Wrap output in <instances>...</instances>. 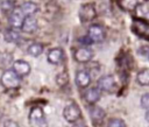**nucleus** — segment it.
Listing matches in <instances>:
<instances>
[{
	"label": "nucleus",
	"mask_w": 149,
	"mask_h": 127,
	"mask_svg": "<svg viewBox=\"0 0 149 127\" xmlns=\"http://www.w3.org/2000/svg\"><path fill=\"white\" fill-rule=\"evenodd\" d=\"M141 106L146 110H149V93H146L141 97Z\"/></svg>",
	"instance_id": "24"
},
{
	"label": "nucleus",
	"mask_w": 149,
	"mask_h": 127,
	"mask_svg": "<svg viewBox=\"0 0 149 127\" xmlns=\"http://www.w3.org/2000/svg\"><path fill=\"white\" fill-rule=\"evenodd\" d=\"M21 12L23 13L24 16H30V15H34L37 10H38V6L35 3V2H31V1H27V2H23L20 7Z\"/></svg>",
	"instance_id": "17"
},
{
	"label": "nucleus",
	"mask_w": 149,
	"mask_h": 127,
	"mask_svg": "<svg viewBox=\"0 0 149 127\" xmlns=\"http://www.w3.org/2000/svg\"><path fill=\"white\" fill-rule=\"evenodd\" d=\"M141 3L142 0H118L119 7L126 12H135Z\"/></svg>",
	"instance_id": "15"
},
{
	"label": "nucleus",
	"mask_w": 149,
	"mask_h": 127,
	"mask_svg": "<svg viewBox=\"0 0 149 127\" xmlns=\"http://www.w3.org/2000/svg\"><path fill=\"white\" fill-rule=\"evenodd\" d=\"M136 79L141 85H149V69H142L139 71Z\"/></svg>",
	"instance_id": "20"
},
{
	"label": "nucleus",
	"mask_w": 149,
	"mask_h": 127,
	"mask_svg": "<svg viewBox=\"0 0 149 127\" xmlns=\"http://www.w3.org/2000/svg\"><path fill=\"white\" fill-rule=\"evenodd\" d=\"M3 127H20V126H19V124H17L16 121H14V120H7V121H5Z\"/></svg>",
	"instance_id": "25"
},
{
	"label": "nucleus",
	"mask_w": 149,
	"mask_h": 127,
	"mask_svg": "<svg viewBox=\"0 0 149 127\" xmlns=\"http://www.w3.org/2000/svg\"><path fill=\"white\" fill-rule=\"evenodd\" d=\"M148 57H149V56H148Z\"/></svg>",
	"instance_id": "29"
},
{
	"label": "nucleus",
	"mask_w": 149,
	"mask_h": 127,
	"mask_svg": "<svg viewBox=\"0 0 149 127\" xmlns=\"http://www.w3.org/2000/svg\"><path fill=\"white\" fill-rule=\"evenodd\" d=\"M56 83L59 86L68 85V83H69V75H68V72L66 71H62L61 73H58L57 77H56Z\"/></svg>",
	"instance_id": "22"
},
{
	"label": "nucleus",
	"mask_w": 149,
	"mask_h": 127,
	"mask_svg": "<svg viewBox=\"0 0 149 127\" xmlns=\"http://www.w3.org/2000/svg\"><path fill=\"white\" fill-rule=\"evenodd\" d=\"M1 84L5 89H8V90L17 89L21 84V77L13 69L12 70H6L1 75Z\"/></svg>",
	"instance_id": "1"
},
{
	"label": "nucleus",
	"mask_w": 149,
	"mask_h": 127,
	"mask_svg": "<svg viewBox=\"0 0 149 127\" xmlns=\"http://www.w3.org/2000/svg\"><path fill=\"white\" fill-rule=\"evenodd\" d=\"M146 119H147V121H149V110H148L147 113H146Z\"/></svg>",
	"instance_id": "28"
},
{
	"label": "nucleus",
	"mask_w": 149,
	"mask_h": 127,
	"mask_svg": "<svg viewBox=\"0 0 149 127\" xmlns=\"http://www.w3.org/2000/svg\"><path fill=\"white\" fill-rule=\"evenodd\" d=\"M84 99L87 104L94 105L100 99V89L99 87H90L84 92Z\"/></svg>",
	"instance_id": "13"
},
{
	"label": "nucleus",
	"mask_w": 149,
	"mask_h": 127,
	"mask_svg": "<svg viewBox=\"0 0 149 127\" xmlns=\"http://www.w3.org/2000/svg\"><path fill=\"white\" fill-rule=\"evenodd\" d=\"M29 125L30 127H48V121L44 111L40 106H35L29 113Z\"/></svg>",
	"instance_id": "2"
},
{
	"label": "nucleus",
	"mask_w": 149,
	"mask_h": 127,
	"mask_svg": "<svg viewBox=\"0 0 149 127\" xmlns=\"http://www.w3.org/2000/svg\"><path fill=\"white\" fill-rule=\"evenodd\" d=\"M64 61V51L61 48H54L48 52V62L51 64H61Z\"/></svg>",
	"instance_id": "12"
},
{
	"label": "nucleus",
	"mask_w": 149,
	"mask_h": 127,
	"mask_svg": "<svg viewBox=\"0 0 149 127\" xmlns=\"http://www.w3.org/2000/svg\"><path fill=\"white\" fill-rule=\"evenodd\" d=\"M13 70L20 77H24L30 72V64L23 59H17L13 63Z\"/></svg>",
	"instance_id": "11"
},
{
	"label": "nucleus",
	"mask_w": 149,
	"mask_h": 127,
	"mask_svg": "<svg viewBox=\"0 0 149 127\" xmlns=\"http://www.w3.org/2000/svg\"><path fill=\"white\" fill-rule=\"evenodd\" d=\"M107 127H126V122L122 119L114 118V119H111L109 120Z\"/></svg>",
	"instance_id": "23"
},
{
	"label": "nucleus",
	"mask_w": 149,
	"mask_h": 127,
	"mask_svg": "<svg viewBox=\"0 0 149 127\" xmlns=\"http://www.w3.org/2000/svg\"><path fill=\"white\" fill-rule=\"evenodd\" d=\"M27 52L33 57H37L43 52V45L41 43H31L28 47Z\"/></svg>",
	"instance_id": "19"
},
{
	"label": "nucleus",
	"mask_w": 149,
	"mask_h": 127,
	"mask_svg": "<svg viewBox=\"0 0 149 127\" xmlns=\"http://www.w3.org/2000/svg\"><path fill=\"white\" fill-rule=\"evenodd\" d=\"M72 127H86V125H85L84 122H77V124H74Z\"/></svg>",
	"instance_id": "27"
},
{
	"label": "nucleus",
	"mask_w": 149,
	"mask_h": 127,
	"mask_svg": "<svg viewBox=\"0 0 149 127\" xmlns=\"http://www.w3.org/2000/svg\"><path fill=\"white\" fill-rule=\"evenodd\" d=\"M80 42H81V43H85V44H92V43H93L88 35H86L85 37H81V38H80Z\"/></svg>",
	"instance_id": "26"
},
{
	"label": "nucleus",
	"mask_w": 149,
	"mask_h": 127,
	"mask_svg": "<svg viewBox=\"0 0 149 127\" xmlns=\"http://www.w3.org/2000/svg\"><path fill=\"white\" fill-rule=\"evenodd\" d=\"M24 15L21 12V9L19 7H16L8 16V21H9V26L14 29H19L22 27L23 24V20H24Z\"/></svg>",
	"instance_id": "8"
},
{
	"label": "nucleus",
	"mask_w": 149,
	"mask_h": 127,
	"mask_svg": "<svg viewBox=\"0 0 149 127\" xmlns=\"http://www.w3.org/2000/svg\"><path fill=\"white\" fill-rule=\"evenodd\" d=\"M73 57L78 63H87L93 57V52H92L91 49H88L86 47L78 48L73 51Z\"/></svg>",
	"instance_id": "9"
},
{
	"label": "nucleus",
	"mask_w": 149,
	"mask_h": 127,
	"mask_svg": "<svg viewBox=\"0 0 149 127\" xmlns=\"http://www.w3.org/2000/svg\"><path fill=\"white\" fill-rule=\"evenodd\" d=\"M87 35L90 36V38L92 40L93 43H100L106 37V33H105L104 28L101 26H99V24H92V26H90Z\"/></svg>",
	"instance_id": "7"
},
{
	"label": "nucleus",
	"mask_w": 149,
	"mask_h": 127,
	"mask_svg": "<svg viewBox=\"0 0 149 127\" xmlns=\"http://www.w3.org/2000/svg\"><path fill=\"white\" fill-rule=\"evenodd\" d=\"M80 115H81V112H80V108L79 106L74 103V101H71L69 103L64 110H63V117L64 119L70 122V124H74L77 122L79 119H80Z\"/></svg>",
	"instance_id": "4"
},
{
	"label": "nucleus",
	"mask_w": 149,
	"mask_h": 127,
	"mask_svg": "<svg viewBox=\"0 0 149 127\" xmlns=\"http://www.w3.org/2000/svg\"><path fill=\"white\" fill-rule=\"evenodd\" d=\"M0 8H1L2 13H5V14H10V13L16 8V7H15V1H13V0H5V1L1 2Z\"/></svg>",
	"instance_id": "21"
},
{
	"label": "nucleus",
	"mask_w": 149,
	"mask_h": 127,
	"mask_svg": "<svg viewBox=\"0 0 149 127\" xmlns=\"http://www.w3.org/2000/svg\"><path fill=\"white\" fill-rule=\"evenodd\" d=\"M78 15H79V19H80V21L83 23L91 22L97 16V10H95L94 5L93 3H85V5H83L79 8Z\"/></svg>",
	"instance_id": "5"
},
{
	"label": "nucleus",
	"mask_w": 149,
	"mask_h": 127,
	"mask_svg": "<svg viewBox=\"0 0 149 127\" xmlns=\"http://www.w3.org/2000/svg\"><path fill=\"white\" fill-rule=\"evenodd\" d=\"M98 87L100 89V91H104L106 93H113L116 90V83L114 77L111 75L101 76L98 79Z\"/></svg>",
	"instance_id": "6"
},
{
	"label": "nucleus",
	"mask_w": 149,
	"mask_h": 127,
	"mask_svg": "<svg viewBox=\"0 0 149 127\" xmlns=\"http://www.w3.org/2000/svg\"><path fill=\"white\" fill-rule=\"evenodd\" d=\"M3 38H5V41L8 42V43H16V42L20 40V34L17 33L16 29L10 28V29H7V30L3 33Z\"/></svg>",
	"instance_id": "18"
},
{
	"label": "nucleus",
	"mask_w": 149,
	"mask_h": 127,
	"mask_svg": "<svg viewBox=\"0 0 149 127\" xmlns=\"http://www.w3.org/2000/svg\"><path fill=\"white\" fill-rule=\"evenodd\" d=\"M76 84L79 87H87L91 84V75L86 70H79L76 72Z\"/></svg>",
	"instance_id": "10"
},
{
	"label": "nucleus",
	"mask_w": 149,
	"mask_h": 127,
	"mask_svg": "<svg viewBox=\"0 0 149 127\" xmlns=\"http://www.w3.org/2000/svg\"><path fill=\"white\" fill-rule=\"evenodd\" d=\"M132 30L139 37H141L146 41H149V22L148 21H146L143 19H139V17L133 19Z\"/></svg>",
	"instance_id": "3"
},
{
	"label": "nucleus",
	"mask_w": 149,
	"mask_h": 127,
	"mask_svg": "<svg viewBox=\"0 0 149 127\" xmlns=\"http://www.w3.org/2000/svg\"><path fill=\"white\" fill-rule=\"evenodd\" d=\"M105 117H106V113L101 107L92 106L90 108V118L93 124H101L102 120L105 119Z\"/></svg>",
	"instance_id": "14"
},
{
	"label": "nucleus",
	"mask_w": 149,
	"mask_h": 127,
	"mask_svg": "<svg viewBox=\"0 0 149 127\" xmlns=\"http://www.w3.org/2000/svg\"><path fill=\"white\" fill-rule=\"evenodd\" d=\"M37 27H38L37 20H36L33 15H30V16H26V17H24L23 24H22L21 29H22L24 33H29V34H30V33L36 31V30H37Z\"/></svg>",
	"instance_id": "16"
}]
</instances>
